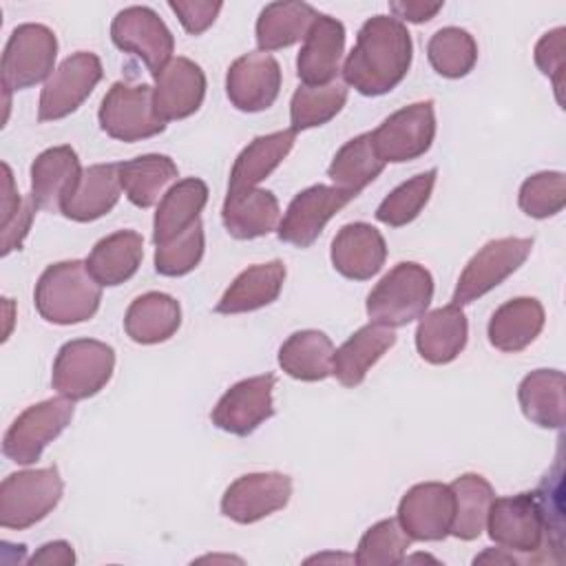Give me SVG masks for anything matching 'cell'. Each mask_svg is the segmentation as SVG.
Segmentation results:
<instances>
[{
    "instance_id": "obj_1",
    "label": "cell",
    "mask_w": 566,
    "mask_h": 566,
    "mask_svg": "<svg viewBox=\"0 0 566 566\" xmlns=\"http://www.w3.org/2000/svg\"><path fill=\"white\" fill-rule=\"evenodd\" d=\"M411 57L413 42L407 27L394 15H374L358 31L343 77L360 95L378 97L405 80Z\"/></svg>"
},
{
    "instance_id": "obj_2",
    "label": "cell",
    "mask_w": 566,
    "mask_h": 566,
    "mask_svg": "<svg viewBox=\"0 0 566 566\" xmlns=\"http://www.w3.org/2000/svg\"><path fill=\"white\" fill-rule=\"evenodd\" d=\"M38 314L55 325H77L95 316L102 301V285L91 276L86 263L60 261L49 265L33 292Z\"/></svg>"
},
{
    "instance_id": "obj_3",
    "label": "cell",
    "mask_w": 566,
    "mask_h": 566,
    "mask_svg": "<svg viewBox=\"0 0 566 566\" xmlns=\"http://www.w3.org/2000/svg\"><path fill=\"white\" fill-rule=\"evenodd\" d=\"M433 298L431 272L413 261L394 265L369 292L367 314L371 323L402 327L420 318Z\"/></svg>"
},
{
    "instance_id": "obj_4",
    "label": "cell",
    "mask_w": 566,
    "mask_h": 566,
    "mask_svg": "<svg viewBox=\"0 0 566 566\" xmlns=\"http://www.w3.org/2000/svg\"><path fill=\"white\" fill-rule=\"evenodd\" d=\"M64 482L55 467L11 473L0 484V524L24 531L44 520L62 500Z\"/></svg>"
},
{
    "instance_id": "obj_5",
    "label": "cell",
    "mask_w": 566,
    "mask_h": 566,
    "mask_svg": "<svg viewBox=\"0 0 566 566\" xmlns=\"http://www.w3.org/2000/svg\"><path fill=\"white\" fill-rule=\"evenodd\" d=\"M115 369V349L95 338H75L60 347L51 385L71 400H86L102 391Z\"/></svg>"
},
{
    "instance_id": "obj_6",
    "label": "cell",
    "mask_w": 566,
    "mask_h": 566,
    "mask_svg": "<svg viewBox=\"0 0 566 566\" xmlns=\"http://www.w3.org/2000/svg\"><path fill=\"white\" fill-rule=\"evenodd\" d=\"M55 57L57 38L49 27L35 22L15 27L2 51V88L22 91L49 80Z\"/></svg>"
},
{
    "instance_id": "obj_7",
    "label": "cell",
    "mask_w": 566,
    "mask_h": 566,
    "mask_svg": "<svg viewBox=\"0 0 566 566\" xmlns=\"http://www.w3.org/2000/svg\"><path fill=\"white\" fill-rule=\"evenodd\" d=\"M97 119L102 130L119 142H139L159 135L166 122L157 115L153 86L115 82L104 95Z\"/></svg>"
},
{
    "instance_id": "obj_8",
    "label": "cell",
    "mask_w": 566,
    "mask_h": 566,
    "mask_svg": "<svg viewBox=\"0 0 566 566\" xmlns=\"http://www.w3.org/2000/svg\"><path fill=\"white\" fill-rule=\"evenodd\" d=\"M73 418L71 398H46L27 407L7 429L2 438V453L15 464H33L40 460L44 447L53 442Z\"/></svg>"
},
{
    "instance_id": "obj_9",
    "label": "cell",
    "mask_w": 566,
    "mask_h": 566,
    "mask_svg": "<svg viewBox=\"0 0 566 566\" xmlns=\"http://www.w3.org/2000/svg\"><path fill=\"white\" fill-rule=\"evenodd\" d=\"M486 528L495 544L520 555H535L548 542L544 513L535 493L493 497Z\"/></svg>"
},
{
    "instance_id": "obj_10",
    "label": "cell",
    "mask_w": 566,
    "mask_h": 566,
    "mask_svg": "<svg viewBox=\"0 0 566 566\" xmlns=\"http://www.w3.org/2000/svg\"><path fill=\"white\" fill-rule=\"evenodd\" d=\"M531 250H533V239L504 237V239L489 241L464 265L451 298L453 305L462 307L484 296L493 287H497L506 276H511L528 259Z\"/></svg>"
},
{
    "instance_id": "obj_11",
    "label": "cell",
    "mask_w": 566,
    "mask_h": 566,
    "mask_svg": "<svg viewBox=\"0 0 566 566\" xmlns=\"http://www.w3.org/2000/svg\"><path fill=\"white\" fill-rule=\"evenodd\" d=\"M436 137L433 102H413L391 113L374 133L371 142L378 157L387 164H402L424 155Z\"/></svg>"
},
{
    "instance_id": "obj_12",
    "label": "cell",
    "mask_w": 566,
    "mask_h": 566,
    "mask_svg": "<svg viewBox=\"0 0 566 566\" xmlns=\"http://www.w3.org/2000/svg\"><path fill=\"white\" fill-rule=\"evenodd\" d=\"M104 71L102 62L91 51L69 55L44 82L38 104V119L53 122L71 115L99 84Z\"/></svg>"
},
{
    "instance_id": "obj_13",
    "label": "cell",
    "mask_w": 566,
    "mask_h": 566,
    "mask_svg": "<svg viewBox=\"0 0 566 566\" xmlns=\"http://www.w3.org/2000/svg\"><path fill=\"white\" fill-rule=\"evenodd\" d=\"M111 40L117 49L137 55L153 75L172 60L175 38L150 7L135 4L122 9L113 18Z\"/></svg>"
},
{
    "instance_id": "obj_14",
    "label": "cell",
    "mask_w": 566,
    "mask_h": 566,
    "mask_svg": "<svg viewBox=\"0 0 566 566\" xmlns=\"http://www.w3.org/2000/svg\"><path fill=\"white\" fill-rule=\"evenodd\" d=\"M356 195L340 190L336 186H310L301 190L287 206L283 219L279 221L276 234L281 241L296 248H310L327 221L340 212Z\"/></svg>"
},
{
    "instance_id": "obj_15",
    "label": "cell",
    "mask_w": 566,
    "mask_h": 566,
    "mask_svg": "<svg viewBox=\"0 0 566 566\" xmlns=\"http://www.w3.org/2000/svg\"><path fill=\"white\" fill-rule=\"evenodd\" d=\"M292 497V478L279 471L245 473L221 497V513L237 524L259 522L281 511Z\"/></svg>"
},
{
    "instance_id": "obj_16",
    "label": "cell",
    "mask_w": 566,
    "mask_h": 566,
    "mask_svg": "<svg viewBox=\"0 0 566 566\" xmlns=\"http://www.w3.org/2000/svg\"><path fill=\"white\" fill-rule=\"evenodd\" d=\"M274 374L252 376L234 382L214 405L210 420L232 436H250L274 416Z\"/></svg>"
},
{
    "instance_id": "obj_17",
    "label": "cell",
    "mask_w": 566,
    "mask_h": 566,
    "mask_svg": "<svg viewBox=\"0 0 566 566\" xmlns=\"http://www.w3.org/2000/svg\"><path fill=\"white\" fill-rule=\"evenodd\" d=\"M398 522L411 539L438 542L451 535L453 491L442 482L411 486L398 504Z\"/></svg>"
},
{
    "instance_id": "obj_18",
    "label": "cell",
    "mask_w": 566,
    "mask_h": 566,
    "mask_svg": "<svg viewBox=\"0 0 566 566\" xmlns=\"http://www.w3.org/2000/svg\"><path fill=\"white\" fill-rule=\"evenodd\" d=\"M281 91V66L276 57L252 51L237 57L226 75V93L234 108L259 113L270 108Z\"/></svg>"
},
{
    "instance_id": "obj_19",
    "label": "cell",
    "mask_w": 566,
    "mask_h": 566,
    "mask_svg": "<svg viewBox=\"0 0 566 566\" xmlns=\"http://www.w3.org/2000/svg\"><path fill=\"white\" fill-rule=\"evenodd\" d=\"M155 77L153 102L164 122L184 119L199 111L206 97V73L188 57H172Z\"/></svg>"
},
{
    "instance_id": "obj_20",
    "label": "cell",
    "mask_w": 566,
    "mask_h": 566,
    "mask_svg": "<svg viewBox=\"0 0 566 566\" xmlns=\"http://www.w3.org/2000/svg\"><path fill=\"white\" fill-rule=\"evenodd\" d=\"M329 256L334 270L345 279L367 281L382 270L387 243L371 223L354 221L336 232Z\"/></svg>"
},
{
    "instance_id": "obj_21",
    "label": "cell",
    "mask_w": 566,
    "mask_h": 566,
    "mask_svg": "<svg viewBox=\"0 0 566 566\" xmlns=\"http://www.w3.org/2000/svg\"><path fill=\"white\" fill-rule=\"evenodd\" d=\"M345 51V27L332 15L318 13L303 40L296 57V75L305 86H325L336 82Z\"/></svg>"
},
{
    "instance_id": "obj_22",
    "label": "cell",
    "mask_w": 566,
    "mask_h": 566,
    "mask_svg": "<svg viewBox=\"0 0 566 566\" xmlns=\"http://www.w3.org/2000/svg\"><path fill=\"white\" fill-rule=\"evenodd\" d=\"M82 166L71 146H53L42 150L31 164V197L38 208L57 212L62 201L75 190Z\"/></svg>"
},
{
    "instance_id": "obj_23",
    "label": "cell",
    "mask_w": 566,
    "mask_h": 566,
    "mask_svg": "<svg viewBox=\"0 0 566 566\" xmlns=\"http://www.w3.org/2000/svg\"><path fill=\"white\" fill-rule=\"evenodd\" d=\"M469 338V323L460 305H444L420 316L416 349L431 365H447L460 356Z\"/></svg>"
},
{
    "instance_id": "obj_24",
    "label": "cell",
    "mask_w": 566,
    "mask_h": 566,
    "mask_svg": "<svg viewBox=\"0 0 566 566\" xmlns=\"http://www.w3.org/2000/svg\"><path fill=\"white\" fill-rule=\"evenodd\" d=\"M396 345L394 327L367 323L354 332L336 352L332 374L345 387H356L365 380L367 371Z\"/></svg>"
},
{
    "instance_id": "obj_25",
    "label": "cell",
    "mask_w": 566,
    "mask_h": 566,
    "mask_svg": "<svg viewBox=\"0 0 566 566\" xmlns=\"http://www.w3.org/2000/svg\"><path fill=\"white\" fill-rule=\"evenodd\" d=\"M279 199L263 188L228 190L221 221L234 239H256L279 228Z\"/></svg>"
},
{
    "instance_id": "obj_26",
    "label": "cell",
    "mask_w": 566,
    "mask_h": 566,
    "mask_svg": "<svg viewBox=\"0 0 566 566\" xmlns=\"http://www.w3.org/2000/svg\"><path fill=\"white\" fill-rule=\"evenodd\" d=\"M283 281H285V265L279 259L250 265L230 283V287L219 298L214 312L243 314V312L261 310L279 298L283 290Z\"/></svg>"
},
{
    "instance_id": "obj_27",
    "label": "cell",
    "mask_w": 566,
    "mask_h": 566,
    "mask_svg": "<svg viewBox=\"0 0 566 566\" xmlns=\"http://www.w3.org/2000/svg\"><path fill=\"white\" fill-rule=\"evenodd\" d=\"M119 190L122 184L117 175V164L88 166L82 172L75 190L62 201L60 212L80 223L95 221L115 208Z\"/></svg>"
},
{
    "instance_id": "obj_28",
    "label": "cell",
    "mask_w": 566,
    "mask_h": 566,
    "mask_svg": "<svg viewBox=\"0 0 566 566\" xmlns=\"http://www.w3.org/2000/svg\"><path fill=\"white\" fill-rule=\"evenodd\" d=\"M544 327V307L537 298L517 296L500 305L486 327L489 343L506 354L528 347Z\"/></svg>"
},
{
    "instance_id": "obj_29",
    "label": "cell",
    "mask_w": 566,
    "mask_h": 566,
    "mask_svg": "<svg viewBox=\"0 0 566 566\" xmlns=\"http://www.w3.org/2000/svg\"><path fill=\"white\" fill-rule=\"evenodd\" d=\"M144 259V237L135 230H117L95 243L86 256L91 276L106 287L128 281Z\"/></svg>"
},
{
    "instance_id": "obj_30",
    "label": "cell",
    "mask_w": 566,
    "mask_h": 566,
    "mask_svg": "<svg viewBox=\"0 0 566 566\" xmlns=\"http://www.w3.org/2000/svg\"><path fill=\"white\" fill-rule=\"evenodd\" d=\"M181 325L179 301L164 292H146L137 296L124 316V329L139 345L168 340Z\"/></svg>"
},
{
    "instance_id": "obj_31",
    "label": "cell",
    "mask_w": 566,
    "mask_h": 566,
    "mask_svg": "<svg viewBox=\"0 0 566 566\" xmlns=\"http://www.w3.org/2000/svg\"><path fill=\"white\" fill-rule=\"evenodd\" d=\"M206 201H208V186L197 177H188L170 186L155 212V221H153L155 245H161L175 239L177 234L188 230L195 221H199V212L203 210Z\"/></svg>"
},
{
    "instance_id": "obj_32",
    "label": "cell",
    "mask_w": 566,
    "mask_h": 566,
    "mask_svg": "<svg viewBox=\"0 0 566 566\" xmlns=\"http://www.w3.org/2000/svg\"><path fill=\"white\" fill-rule=\"evenodd\" d=\"M294 142H296V133L292 128L254 137L237 155L230 170L228 190L256 188V184L270 177V172L290 155Z\"/></svg>"
},
{
    "instance_id": "obj_33",
    "label": "cell",
    "mask_w": 566,
    "mask_h": 566,
    "mask_svg": "<svg viewBox=\"0 0 566 566\" xmlns=\"http://www.w3.org/2000/svg\"><path fill=\"white\" fill-rule=\"evenodd\" d=\"M318 11L307 2H270L256 18V44L263 53L305 40Z\"/></svg>"
},
{
    "instance_id": "obj_34",
    "label": "cell",
    "mask_w": 566,
    "mask_h": 566,
    "mask_svg": "<svg viewBox=\"0 0 566 566\" xmlns=\"http://www.w3.org/2000/svg\"><path fill=\"white\" fill-rule=\"evenodd\" d=\"M281 369L305 382L323 380L332 374L334 345L327 334L318 329H301L290 334L279 349Z\"/></svg>"
},
{
    "instance_id": "obj_35",
    "label": "cell",
    "mask_w": 566,
    "mask_h": 566,
    "mask_svg": "<svg viewBox=\"0 0 566 566\" xmlns=\"http://www.w3.org/2000/svg\"><path fill=\"white\" fill-rule=\"evenodd\" d=\"M522 413L542 429L564 424V374L559 369H535L517 387Z\"/></svg>"
},
{
    "instance_id": "obj_36",
    "label": "cell",
    "mask_w": 566,
    "mask_h": 566,
    "mask_svg": "<svg viewBox=\"0 0 566 566\" xmlns=\"http://www.w3.org/2000/svg\"><path fill=\"white\" fill-rule=\"evenodd\" d=\"M117 175L128 201L137 208H150L164 197V188L177 179V164L168 155L148 153L117 164Z\"/></svg>"
},
{
    "instance_id": "obj_37",
    "label": "cell",
    "mask_w": 566,
    "mask_h": 566,
    "mask_svg": "<svg viewBox=\"0 0 566 566\" xmlns=\"http://www.w3.org/2000/svg\"><path fill=\"white\" fill-rule=\"evenodd\" d=\"M453 491V522L451 535L471 542L482 535L495 497L491 482L480 473H462L451 484Z\"/></svg>"
},
{
    "instance_id": "obj_38",
    "label": "cell",
    "mask_w": 566,
    "mask_h": 566,
    "mask_svg": "<svg viewBox=\"0 0 566 566\" xmlns=\"http://www.w3.org/2000/svg\"><path fill=\"white\" fill-rule=\"evenodd\" d=\"M385 168V161L378 157L371 133H360L345 142L334 155L327 177L336 188L358 195L365 186H369Z\"/></svg>"
},
{
    "instance_id": "obj_39",
    "label": "cell",
    "mask_w": 566,
    "mask_h": 566,
    "mask_svg": "<svg viewBox=\"0 0 566 566\" xmlns=\"http://www.w3.org/2000/svg\"><path fill=\"white\" fill-rule=\"evenodd\" d=\"M347 102V86L343 82H329L325 86L301 84L290 102L292 130L301 133L316 128L336 117Z\"/></svg>"
},
{
    "instance_id": "obj_40",
    "label": "cell",
    "mask_w": 566,
    "mask_h": 566,
    "mask_svg": "<svg viewBox=\"0 0 566 566\" xmlns=\"http://www.w3.org/2000/svg\"><path fill=\"white\" fill-rule=\"evenodd\" d=\"M427 57L438 75L458 80L473 71L478 62V44L467 29L444 27L431 35Z\"/></svg>"
},
{
    "instance_id": "obj_41",
    "label": "cell",
    "mask_w": 566,
    "mask_h": 566,
    "mask_svg": "<svg viewBox=\"0 0 566 566\" xmlns=\"http://www.w3.org/2000/svg\"><path fill=\"white\" fill-rule=\"evenodd\" d=\"M436 177H438V170L431 168L394 188L376 208V219L391 228L411 223L420 214V210L427 206L436 186Z\"/></svg>"
},
{
    "instance_id": "obj_42",
    "label": "cell",
    "mask_w": 566,
    "mask_h": 566,
    "mask_svg": "<svg viewBox=\"0 0 566 566\" xmlns=\"http://www.w3.org/2000/svg\"><path fill=\"white\" fill-rule=\"evenodd\" d=\"M409 544L411 537L405 533L398 517L380 520L360 537L354 562L360 566H394L405 559Z\"/></svg>"
},
{
    "instance_id": "obj_43",
    "label": "cell",
    "mask_w": 566,
    "mask_h": 566,
    "mask_svg": "<svg viewBox=\"0 0 566 566\" xmlns=\"http://www.w3.org/2000/svg\"><path fill=\"white\" fill-rule=\"evenodd\" d=\"M517 203L522 212L533 219H546L566 206V179L564 172L544 170L535 172L520 186Z\"/></svg>"
},
{
    "instance_id": "obj_44",
    "label": "cell",
    "mask_w": 566,
    "mask_h": 566,
    "mask_svg": "<svg viewBox=\"0 0 566 566\" xmlns=\"http://www.w3.org/2000/svg\"><path fill=\"white\" fill-rule=\"evenodd\" d=\"M203 226L195 221L188 230L177 234L175 239L157 245L155 250V270L161 276H184L192 272L203 256Z\"/></svg>"
},
{
    "instance_id": "obj_45",
    "label": "cell",
    "mask_w": 566,
    "mask_h": 566,
    "mask_svg": "<svg viewBox=\"0 0 566 566\" xmlns=\"http://www.w3.org/2000/svg\"><path fill=\"white\" fill-rule=\"evenodd\" d=\"M4 170V195H2V256H7L11 250H20L24 237L29 234L33 214L38 210L33 197H20V192L13 188V175L7 164H2Z\"/></svg>"
},
{
    "instance_id": "obj_46",
    "label": "cell",
    "mask_w": 566,
    "mask_h": 566,
    "mask_svg": "<svg viewBox=\"0 0 566 566\" xmlns=\"http://www.w3.org/2000/svg\"><path fill=\"white\" fill-rule=\"evenodd\" d=\"M564 27H557L539 38L535 44V64L537 69L553 80L557 102L564 104L562 91H564Z\"/></svg>"
},
{
    "instance_id": "obj_47",
    "label": "cell",
    "mask_w": 566,
    "mask_h": 566,
    "mask_svg": "<svg viewBox=\"0 0 566 566\" xmlns=\"http://www.w3.org/2000/svg\"><path fill=\"white\" fill-rule=\"evenodd\" d=\"M168 7L177 13L181 27L190 35L203 33L212 22L217 20L219 11L223 9V2H210V0H170Z\"/></svg>"
},
{
    "instance_id": "obj_48",
    "label": "cell",
    "mask_w": 566,
    "mask_h": 566,
    "mask_svg": "<svg viewBox=\"0 0 566 566\" xmlns=\"http://www.w3.org/2000/svg\"><path fill=\"white\" fill-rule=\"evenodd\" d=\"M442 9V2H420V0H402V2H389V11L400 22H427L436 18V13Z\"/></svg>"
},
{
    "instance_id": "obj_49",
    "label": "cell",
    "mask_w": 566,
    "mask_h": 566,
    "mask_svg": "<svg viewBox=\"0 0 566 566\" xmlns=\"http://www.w3.org/2000/svg\"><path fill=\"white\" fill-rule=\"evenodd\" d=\"M75 562V553L73 546L64 539H55V542H46L42 544L29 559V564H60V566H71Z\"/></svg>"
}]
</instances>
